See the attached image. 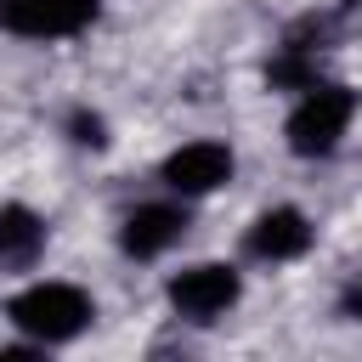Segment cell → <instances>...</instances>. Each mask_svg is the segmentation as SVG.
Returning <instances> with one entry per match:
<instances>
[{
    "label": "cell",
    "instance_id": "10",
    "mask_svg": "<svg viewBox=\"0 0 362 362\" xmlns=\"http://www.w3.org/2000/svg\"><path fill=\"white\" fill-rule=\"evenodd\" d=\"M68 130H74V141H79V147H102V141H107L102 113H74V124H68Z\"/></svg>",
    "mask_w": 362,
    "mask_h": 362
},
{
    "label": "cell",
    "instance_id": "1",
    "mask_svg": "<svg viewBox=\"0 0 362 362\" xmlns=\"http://www.w3.org/2000/svg\"><path fill=\"white\" fill-rule=\"evenodd\" d=\"M6 317H11V328H23L34 345H68V339H79V334L90 328L96 305H90L85 288L45 277V283L17 288V294L6 300Z\"/></svg>",
    "mask_w": 362,
    "mask_h": 362
},
{
    "label": "cell",
    "instance_id": "5",
    "mask_svg": "<svg viewBox=\"0 0 362 362\" xmlns=\"http://www.w3.org/2000/svg\"><path fill=\"white\" fill-rule=\"evenodd\" d=\"M158 175H164L170 192H181V198H204V192H215V187L232 181V153H226L221 141H187V147H175V153L164 158Z\"/></svg>",
    "mask_w": 362,
    "mask_h": 362
},
{
    "label": "cell",
    "instance_id": "4",
    "mask_svg": "<svg viewBox=\"0 0 362 362\" xmlns=\"http://www.w3.org/2000/svg\"><path fill=\"white\" fill-rule=\"evenodd\" d=\"M102 0H0V28L17 40H68L90 28Z\"/></svg>",
    "mask_w": 362,
    "mask_h": 362
},
{
    "label": "cell",
    "instance_id": "6",
    "mask_svg": "<svg viewBox=\"0 0 362 362\" xmlns=\"http://www.w3.org/2000/svg\"><path fill=\"white\" fill-rule=\"evenodd\" d=\"M311 221L294 209V204H277V209H266V215H255V226L243 232V249L255 255V260H300L305 249H311Z\"/></svg>",
    "mask_w": 362,
    "mask_h": 362
},
{
    "label": "cell",
    "instance_id": "8",
    "mask_svg": "<svg viewBox=\"0 0 362 362\" xmlns=\"http://www.w3.org/2000/svg\"><path fill=\"white\" fill-rule=\"evenodd\" d=\"M45 243V221L28 204H0V266H28Z\"/></svg>",
    "mask_w": 362,
    "mask_h": 362
},
{
    "label": "cell",
    "instance_id": "7",
    "mask_svg": "<svg viewBox=\"0 0 362 362\" xmlns=\"http://www.w3.org/2000/svg\"><path fill=\"white\" fill-rule=\"evenodd\" d=\"M181 232H187V209H175V204H141V209L124 215L119 249H124L130 260H158L164 249L181 243Z\"/></svg>",
    "mask_w": 362,
    "mask_h": 362
},
{
    "label": "cell",
    "instance_id": "11",
    "mask_svg": "<svg viewBox=\"0 0 362 362\" xmlns=\"http://www.w3.org/2000/svg\"><path fill=\"white\" fill-rule=\"evenodd\" d=\"M345 317H356V322H362V277H356V288L345 294Z\"/></svg>",
    "mask_w": 362,
    "mask_h": 362
},
{
    "label": "cell",
    "instance_id": "9",
    "mask_svg": "<svg viewBox=\"0 0 362 362\" xmlns=\"http://www.w3.org/2000/svg\"><path fill=\"white\" fill-rule=\"evenodd\" d=\"M272 85H300V90H305V85H317V74H311V62H305L300 51H288V57L272 62Z\"/></svg>",
    "mask_w": 362,
    "mask_h": 362
},
{
    "label": "cell",
    "instance_id": "2",
    "mask_svg": "<svg viewBox=\"0 0 362 362\" xmlns=\"http://www.w3.org/2000/svg\"><path fill=\"white\" fill-rule=\"evenodd\" d=\"M351 113H356V90L345 85H305V96L294 102L288 113V147L300 158H328L339 147V136L351 130Z\"/></svg>",
    "mask_w": 362,
    "mask_h": 362
},
{
    "label": "cell",
    "instance_id": "3",
    "mask_svg": "<svg viewBox=\"0 0 362 362\" xmlns=\"http://www.w3.org/2000/svg\"><path fill=\"white\" fill-rule=\"evenodd\" d=\"M164 294H170V311H175V317H187V322H215V317H226V311L238 305L243 277H238V266H226V260H198V266L175 272Z\"/></svg>",
    "mask_w": 362,
    "mask_h": 362
}]
</instances>
